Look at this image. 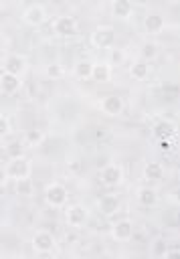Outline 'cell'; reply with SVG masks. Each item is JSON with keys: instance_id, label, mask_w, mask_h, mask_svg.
<instances>
[{"instance_id": "cell-1", "label": "cell", "mask_w": 180, "mask_h": 259, "mask_svg": "<svg viewBox=\"0 0 180 259\" xmlns=\"http://www.w3.org/2000/svg\"><path fill=\"white\" fill-rule=\"evenodd\" d=\"M67 198H69V190L65 184L61 182H51L47 184L44 188V200L51 208H63L67 204Z\"/></svg>"}, {"instance_id": "cell-2", "label": "cell", "mask_w": 180, "mask_h": 259, "mask_svg": "<svg viewBox=\"0 0 180 259\" xmlns=\"http://www.w3.org/2000/svg\"><path fill=\"white\" fill-rule=\"evenodd\" d=\"M32 249L36 251V253H40V255H44V253H51L53 249H55V245H57V239H55V235L51 233V231H47V229H40V231H36L34 235H32Z\"/></svg>"}, {"instance_id": "cell-3", "label": "cell", "mask_w": 180, "mask_h": 259, "mask_svg": "<svg viewBox=\"0 0 180 259\" xmlns=\"http://www.w3.org/2000/svg\"><path fill=\"white\" fill-rule=\"evenodd\" d=\"M10 178L14 180H20V178H30V172H32V166H30V160L26 156H18V158H12L6 166Z\"/></svg>"}, {"instance_id": "cell-4", "label": "cell", "mask_w": 180, "mask_h": 259, "mask_svg": "<svg viewBox=\"0 0 180 259\" xmlns=\"http://www.w3.org/2000/svg\"><path fill=\"white\" fill-rule=\"evenodd\" d=\"M87 219H89V210H87V206H83V204H71V206H67V210H65V221H67V225L73 227V229H81V227L87 223Z\"/></svg>"}, {"instance_id": "cell-5", "label": "cell", "mask_w": 180, "mask_h": 259, "mask_svg": "<svg viewBox=\"0 0 180 259\" xmlns=\"http://www.w3.org/2000/svg\"><path fill=\"white\" fill-rule=\"evenodd\" d=\"M91 42L97 49H111L115 45V30L111 26H97L91 34Z\"/></svg>"}, {"instance_id": "cell-6", "label": "cell", "mask_w": 180, "mask_h": 259, "mask_svg": "<svg viewBox=\"0 0 180 259\" xmlns=\"http://www.w3.org/2000/svg\"><path fill=\"white\" fill-rule=\"evenodd\" d=\"M99 109H101V113H105V115H119L121 111H123V99L119 97V95H115V93H109V95H103L101 99H99Z\"/></svg>"}, {"instance_id": "cell-7", "label": "cell", "mask_w": 180, "mask_h": 259, "mask_svg": "<svg viewBox=\"0 0 180 259\" xmlns=\"http://www.w3.org/2000/svg\"><path fill=\"white\" fill-rule=\"evenodd\" d=\"M99 178H101V182H103L105 186L113 188V186H119V184H121V180H123V170H121L119 164H107V166L101 168Z\"/></svg>"}, {"instance_id": "cell-8", "label": "cell", "mask_w": 180, "mask_h": 259, "mask_svg": "<svg viewBox=\"0 0 180 259\" xmlns=\"http://www.w3.org/2000/svg\"><path fill=\"white\" fill-rule=\"evenodd\" d=\"M133 223L129 221V219H119V221H115L113 223V227H111V237L117 241V243H125V241H129L131 237H133Z\"/></svg>"}, {"instance_id": "cell-9", "label": "cell", "mask_w": 180, "mask_h": 259, "mask_svg": "<svg viewBox=\"0 0 180 259\" xmlns=\"http://www.w3.org/2000/svg\"><path fill=\"white\" fill-rule=\"evenodd\" d=\"M53 28L61 36H73L77 32V20L73 16H69V14H63V16H57L55 18Z\"/></svg>"}, {"instance_id": "cell-10", "label": "cell", "mask_w": 180, "mask_h": 259, "mask_svg": "<svg viewBox=\"0 0 180 259\" xmlns=\"http://www.w3.org/2000/svg\"><path fill=\"white\" fill-rule=\"evenodd\" d=\"M22 20L30 26H40L44 20H47V12L40 4H30L24 12H22Z\"/></svg>"}, {"instance_id": "cell-11", "label": "cell", "mask_w": 180, "mask_h": 259, "mask_svg": "<svg viewBox=\"0 0 180 259\" xmlns=\"http://www.w3.org/2000/svg\"><path fill=\"white\" fill-rule=\"evenodd\" d=\"M22 81H20V75H12V73H0V91L2 95H14L18 93Z\"/></svg>"}, {"instance_id": "cell-12", "label": "cell", "mask_w": 180, "mask_h": 259, "mask_svg": "<svg viewBox=\"0 0 180 259\" xmlns=\"http://www.w3.org/2000/svg\"><path fill=\"white\" fill-rule=\"evenodd\" d=\"M24 69H26V59H24L22 55L14 53V55H8V57L4 59V71H6V73L22 75Z\"/></svg>"}, {"instance_id": "cell-13", "label": "cell", "mask_w": 180, "mask_h": 259, "mask_svg": "<svg viewBox=\"0 0 180 259\" xmlns=\"http://www.w3.org/2000/svg\"><path fill=\"white\" fill-rule=\"evenodd\" d=\"M164 26H166V20H164V16H162L160 12H150V14L144 16V28H146L150 34L162 32Z\"/></svg>"}, {"instance_id": "cell-14", "label": "cell", "mask_w": 180, "mask_h": 259, "mask_svg": "<svg viewBox=\"0 0 180 259\" xmlns=\"http://www.w3.org/2000/svg\"><path fill=\"white\" fill-rule=\"evenodd\" d=\"M136 198L142 206H154L158 202V192H156L154 186H140Z\"/></svg>"}, {"instance_id": "cell-15", "label": "cell", "mask_w": 180, "mask_h": 259, "mask_svg": "<svg viewBox=\"0 0 180 259\" xmlns=\"http://www.w3.org/2000/svg\"><path fill=\"white\" fill-rule=\"evenodd\" d=\"M131 12H133L131 0H113V2H111V14H113L115 18L125 20V18L131 16Z\"/></svg>"}, {"instance_id": "cell-16", "label": "cell", "mask_w": 180, "mask_h": 259, "mask_svg": "<svg viewBox=\"0 0 180 259\" xmlns=\"http://www.w3.org/2000/svg\"><path fill=\"white\" fill-rule=\"evenodd\" d=\"M91 79L97 83H107L111 79V65L109 63H93Z\"/></svg>"}, {"instance_id": "cell-17", "label": "cell", "mask_w": 180, "mask_h": 259, "mask_svg": "<svg viewBox=\"0 0 180 259\" xmlns=\"http://www.w3.org/2000/svg\"><path fill=\"white\" fill-rule=\"evenodd\" d=\"M174 132H176V123L174 121H170V119H160V121H156V125H154V134L160 138V140H170L172 136H174Z\"/></svg>"}, {"instance_id": "cell-18", "label": "cell", "mask_w": 180, "mask_h": 259, "mask_svg": "<svg viewBox=\"0 0 180 259\" xmlns=\"http://www.w3.org/2000/svg\"><path fill=\"white\" fill-rule=\"evenodd\" d=\"M117 208H119V198L115 194H103L99 198V210L103 214H113L117 212Z\"/></svg>"}, {"instance_id": "cell-19", "label": "cell", "mask_w": 180, "mask_h": 259, "mask_svg": "<svg viewBox=\"0 0 180 259\" xmlns=\"http://www.w3.org/2000/svg\"><path fill=\"white\" fill-rule=\"evenodd\" d=\"M148 73H150V63L144 61V59H138V61L131 63V67H129V75H131V79H136V81H144V79L148 77Z\"/></svg>"}, {"instance_id": "cell-20", "label": "cell", "mask_w": 180, "mask_h": 259, "mask_svg": "<svg viewBox=\"0 0 180 259\" xmlns=\"http://www.w3.org/2000/svg\"><path fill=\"white\" fill-rule=\"evenodd\" d=\"M42 140H44V132L38 130V127H30V130H26L22 142H24L26 148H38L42 144Z\"/></svg>"}, {"instance_id": "cell-21", "label": "cell", "mask_w": 180, "mask_h": 259, "mask_svg": "<svg viewBox=\"0 0 180 259\" xmlns=\"http://www.w3.org/2000/svg\"><path fill=\"white\" fill-rule=\"evenodd\" d=\"M162 176H164V168L160 162H148L144 166V178L148 182H158Z\"/></svg>"}, {"instance_id": "cell-22", "label": "cell", "mask_w": 180, "mask_h": 259, "mask_svg": "<svg viewBox=\"0 0 180 259\" xmlns=\"http://www.w3.org/2000/svg\"><path fill=\"white\" fill-rule=\"evenodd\" d=\"M91 69H93V63H91V61H87V59H83V61H79V63L75 65L73 73H75V77H77V79L87 81V79H91Z\"/></svg>"}, {"instance_id": "cell-23", "label": "cell", "mask_w": 180, "mask_h": 259, "mask_svg": "<svg viewBox=\"0 0 180 259\" xmlns=\"http://www.w3.org/2000/svg\"><path fill=\"white\" fill-rule=\"evenodd\" d=\"M24 142H20V140H10L8 144H6V156L12 160V158H18V156H24Z\"/></svg>"}, {"instance_id": "cell-24", "label": "cell", "mask_w": 180, "mask_h": 259, "mask_svg": "<svg viewBox=\"0 0 180 259\" xmlns=\"http://www.w3.org/2000/svg\"><path fill=\"white\" fill-rule=\"evenodd\" d=\"M140 53H142V59L150 63V61H154V59L158 57V45L152 42V40H146V42L142 45V51H140Z\"/></svg>"}, {"instance_id": "cell-25", "label": "cell", "mask_w": 180, "mask_h": 259, "mask_svg": "<svg viewBox=\"0 0 180 259\" xmlns=\"http://www.w3.org/2000/svg\"><path fill=\"white\" fill-rule=\"evenodd\" d=\"M16 192L22 194V196H30V194L34 192L32 180H30V178H20V180H16Z\"/></svg>"}, {"instance_id": "cell-26", "label": "cell", "mask_w": 180, "mask_h": 259, "mask_svg": "<svg viewBox=\"0 0 180 259\" xmlns=\"http://www.w3.org/2000/svg\"><path fill=\"white\" fill-rule=\"evenodd\" d=\"M44 73H47V77H51V79H61V77L65 75V69H63L61 63H51V65H47Z\"/></svg>"}, {"instance_id": "cell-27", "label": "cell", "mask_w": 180, "mask_h": 259, "mask_svg": "<svg viewBox=\"0 0 180 259\" xmlns=\"http://www.w3.org/2000/svg\"><path fill=\"white\" fill-rule=\"evenodd\" d=\"M166 253H168V243L162 239H156L152 243V255L154 257H166Z\"/></svg>"}, {"instance_id": "cell-28", "label": "cell", "mask_w": 180, "mask_h": 259, "mask_svg": "<svg viewBox=\"0 0 180 259\" xmlns=\"http://www.w3.org/2000/svg\"><path fill=\"white\" fill-rule=\"evenodd\" d=\"M8 130H10V121H8V117H6V115H0V140L8 134Z\"/></svg>"}, {"instance_id": "cell-29", "label": "cell", "mask_w": 180, "mask_h": 259, "mask_svg": "<svg viewBox=\"0 0 180 259\" xmlns=\"http://www.w3.org/2000/svg\"><path fill=\"white\" fill-rule=\"evenodd\" d=\"M121 61H123V51L111 47V63H113V65H119Z\"/></svg>"}, {"instance_id": "cell-30", "label": "cell", "mask_w": 180, "mask_h": 259, "mask_svg": "<svg viewBox=\"0 0 180 259\" xmlns=\"http://www.w3.org/2000/svg\"><path fill=\"white\" fill-rule=\"evenodd\" d=\"M8 178H10V174H8L6 166H0V186H4L8 182Z\"/></svg>"}, {"instance_id": "cell-31", "label": "cell", "mask_w": 180, "mask_h": 259, "mask_svg": "<svg viewBox=\"0 0 180 259\" xmlns=\"http://www.w3.org/2000/svg\"><path fill=\"white\" fill-rule=\"evenodd\" d=\"M170 148H172V144L168 142V138L166 140H160V150L162 152H170Z\"/></svg>"}, {"instance_id": "cell-32", "label": "cell", "mask_w": 180, "mask_h": 259, "mask_svg": "<svg viewBox=\"0 0 180 259\" xmlns=\"http://www.w3.org/2000/svg\"><path fill=\"white\" fill-rule=\"evenodd\" d=\"M0 97H2V91H0Z\"/></svg>"}]
</instances>
